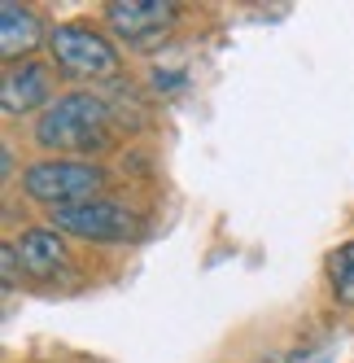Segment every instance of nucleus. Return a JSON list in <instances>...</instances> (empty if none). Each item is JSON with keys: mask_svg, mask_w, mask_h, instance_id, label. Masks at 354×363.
<instances>
[{"mask_svg": "<svg viewBox=\"0 0 354 363\" xmlns=\"http://www.w3.org/2000/svg\"><path fill=\"white\" fill-rule=\"evenodd\" d=\"M0 158H5V179H13V149L5 145V149H0Z\"/></svg>", "mask_w": 354, "mask_h": 363, "instance_id": "nucleus-12", "label": "nucleus"}, {"mask_svg": "<svg viewBox=\"0 0 354 363\" xmlns=\"http://www.w3.org/2000/svg\"><path fill=\"white\" fill-rule=\"evenodd\" d=\"M53 228L66 232V237H79L92 245H122V241H136L140 219L118 201L96 197L88 206H70V211H53Z\"/></svg>", "mask_w": 354, "mask_h": 363, "instance_id": "nucleus-5", "label": "nucleus"}, {"mask_svg": "<svg viewBox=\"0 0 354 363\" xmlns=\"http://www.w3.org/2000/svg\"><path fill=\"white\" fill-rule=\"evenodd\" d=\"M0 267H5V289H13V284H18V250L13 245H5V254H0Z\"/></svg>", "mask_w": 354, "mask_h": 363, "instance_id": "nucleus-11", "label": "nucleus"}, {"mask_svg": "<svg viewBox=\"0 0 354 363\" xmlns=\"http://www.w3.org/2000/svg\"><path fill=\"white\" fill-rule=\"evenodd\" d=\"M324 272H328V289H333V298L341 306H354V241H346V245H337L333 254H328Z\"/></svg>", "mask_w": 354, "mask_h": 363, "instance_id": "nucleus-9", "label": "nucleus"}, {"mask_svg": "<svg viewBox=\"0 0 354 363\" xmlns=\"http://www.w3.org/2000/svg\"><path fill=\"white\" fill-rule=\"evenodd\" d=\"M175 22H180V5H171V0H110L105 5L110 35L136 53L158 48L175 31Z\"/></svg>", "mask_w": 354, "mask_h": 363, "instance_id": "nucleus-4", "label": "nucleus"}, {"mask_svg": "<svg viewBox=\"0 0 354 363\" xmlns=\"http://www.w3.org/2000/svg\"><path fill=\"white\" fill-rule=\"evenodd\" d=\"M48 48V31H44V18L31 5H18V0H5L0 5V57L9 66L18 62H31L35 48Z\"/></svg>", "mask_w": 354, "mask_h": 363, "instance_id": "nucleus-7", "label": "nucleus"}, {"mask_svg": "<svg viewBox=\"0 0 354 363\" xmlns=\"http://www.w3.org/2000/svg\"><path fill=\"white\" fill-rule=\"evenodd\" d=\"M110 140V106L96 92H62L53 106L35 118V145L48 149L53 158H70V153H96Z\"/></svg>", "mask_w": 354, "mask_h": 363, "instance_id": "nucleus-1", "label": "nucleus"}, {"mask_svg": "<svg viewBox=\"0 0 354 363\" xmlns=\"http://www.w3.org/2000/svg\"><path fill=\"white\" fill-rule=\"evenodd\" d=\"M53 70L44 62H18L5 66V79H0V110L5 118H22V114H35L53 106Z\"/></svg>", "mask_w": 354, "mask_h": 363, "instance_id": "nucleus-6", "label": "nucleus"}, {"mask_svg": "<svg viewBox=\"0 0 354 363\" xmlns=\"http://www.w3.org/2000/svg\"><path fill=\"white\" fill-rule=\"evenodd\" d=\"M18 250V263L31 280H57L66 267H70V254H66V241L57 237V228H27L22 237L13 241Z\"/></svg>", "mask_w": 354, "mask_h": 363, "instance_id": "nucleus-8", "label": "nucleus"}, {"mask_svg": "<svg viewBox=\"0 0 354 363\" xmlns=\"http://www.w3.org/2000/svg\"><path fill=\"white\" fill-rule=\"evenodd\" d=\"M105 189V171L79 162V158H40L22 171V193L35 206L48 211H70V206H88Z\"/></svg>", "mask_w": 354, "mask_h": 363, "instance_id": "nucleus-3", "label": "nucleus"}, {"mask_svg": "<svg viewBox=\"0 0 354 363\" xmlns=\"http://www.w3.org/2000/svg\"><path fill=\"white\" fill-rule=\"evenodd\" d=\"M48 57L66 79H88V84H110L122 70L118 44L88 22H57L48 31Z\"/></svg>", "mask_w": 354, "mask_h": 363, "instance_id": "nucleus-2", "label": "nucleus"}, {"mask_svg": "<svg viewBox=\"0 0 354 363\" xmlns=\"http://www.w3.org/2000/svg\"><path fill=\"white\" fill-rule=\"evenodd\" d=\"M333 354V342H315V346H293V350H275L263 363H328Z\"/></svg>", "mask_w": 354, "mask_h": 363, "instance_id": "nucleus-10", "label": "nucleus"}]
</instances>
